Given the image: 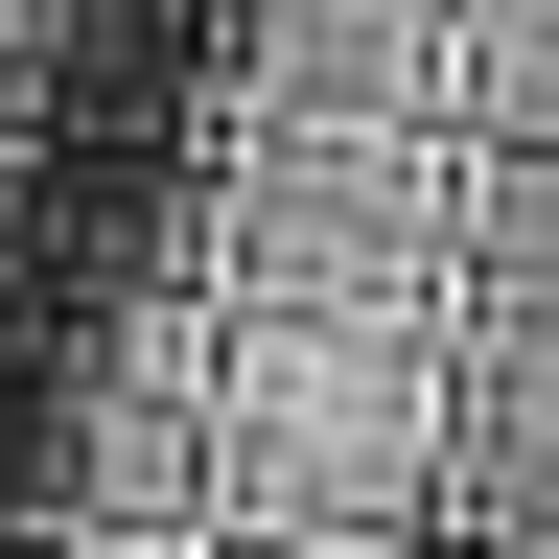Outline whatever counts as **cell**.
Returning <instances> with one entry per match:
<instances>
[{
  "mask_svg": "<svg viewBox=\"0 0 559 559\" xmlns=\"http://www.w3.org/2000/svg\"><path fill=\"white\" fill-rule=\"evenodd\" d=\"M466 257V187L419 164V117H280L234 164V326H396Z\"/></svg>",
  "mask_w": 559,
  "mask_h": 559,
  "instance_id": "1",
  "label": "cell"
},
{
  "mask_svg": "<svg viewBox=\"0 0 559 559\" xmlns=\"http://www.w3.org/2000/svg\"><path fill=\"white\" fill-rule=\"evenodd\" d=\"M443 47H466V0H234V70L280 117H419Z\"/></svg>",
  "mask_w": 559,
  "mask_h": 559,
  "instance_id": "2",
  "label": "cell"
},
{
  "mask_svg": "<svg viewBox=\"0 0 559 559\" xmlns=\"http://www.w3.org/2000/svg\"><path fill=\"white\" fill-rule=\"evenodd\" d=\"M443 94H466V140H489V164H536V140H559V0H466Z\"/></svg>",
  "mask_w": 559,
  "mask_h": 559,
  "instance_id": "3",
  "label": "cell"
},
{
  "mask_svg": "<svg viewBox=\"0 0 559 559\" xmlns=\"http://www.w3.org/2000/svg\"><path fill=\"white\" fill-rule=\"evenodd\" d=\"M234 559H466V536H234Z\"/></svg>",
  "mask_w": 559,
  "mask_h": 559,
  "instance_id": "4",
  "label": "cell"
}]
</instances>
